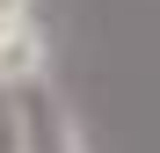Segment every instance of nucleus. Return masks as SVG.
Here are the masks:
<instances>
[{
    "label": "nucleus",
    "instance_id": "nucleus-1",
    "mask_svg": "<svg viewBox=\"0 0 160 153\" xmlns=\"http://www.w3.org/2000/svg\"><path fill=\"white\" fill-rule=\"evenodd\" d=\"M44 80H51V37H44V22L0 29V95H37Z\"/></svg>",
    "mask_w": 160,
    "mask_h": 153
},
{
    "label": "nucleus",
    "instance_id": "nucleus-2",
    "mask_svg": "<svg viewBox=\"0 0 160 153\" xmlns=\"http://www.w3.org/2000/svg\"><path fill=\"white\" fill-rule=\"evenodd\" d=\"M15 153H88L80 117H73V110H58V117L22 110V117H15Z\"/></svg>",
    "mask_w": 160,
    "mask_h": 153
},
{
    "label": "nucleus",
    "instance_id": "nucleus-3",
    "mask_svg": "<svg viewBox=\"0 0 160 153\" xmlns=\"http://www.w3.org/2000/svg\"><path fill=\"white\" fill-rule=\"evenodd\" d=\"M22 22H37V0H0V29H22Z\"/></svg>",
    "mask_w": 160,
    "mask_h": 153
}]
</instances>
